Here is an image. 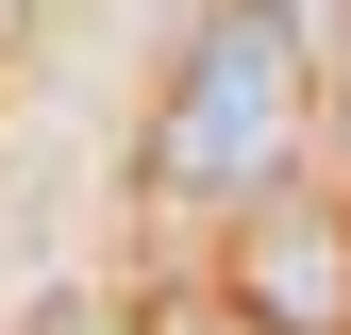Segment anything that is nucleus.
Segmentation results:
<instances>
[{
	"label": "nucleus",
	"instance_id": "f257e3e1",
	"mask_svg": "<svg viewBox=\"0 0 351 335\" xmlns=\"http://www.w3.org/2000/svg\"><path fill=\"white\" fill-rule=\"evenodd\" d=\"M301 117H318V34H301V0H217L184 34V67H167V101H151V201H184V218L285 201L301 185Z\"/></svg>",
	"mask_w": 351,
	"mask_h": 335
},
{
	"label": "nucleus",
	"instance_id": "20e7f679",
	"mask_svg": "<svg viewBox=\"0 0 351 335\" xmlns=\"http://www.w3.org/2000/svg\"><path fill=\"white\" fill-rule=\"evenodd\" d=\"M151 335H268V319H251L234 285H167V302H151Z\"/></svg>",
	"mask_w": 351,
	"mask_h": 335
},
{
	"label": "nucleus",
	"instance_id": "f03ea898",
	"mask_svg": "<svg viewBox=\"0 0 351 335\" xmlns=\"http://www.w3.org/2000/svg\"><path fill=\"white\" fill-rule=\"evenodd\" d=\"M234 302L268 335H351V201H318V185L251 201L234 218Z\"/></svg>",
	"mask_w": 351,
	"mask_h": 335
},
{
	"label": "nucleus",
	"instance_id": "7ed1b4c3",
	"mask_svg": "<svg viewBox=\"0 0 351 335\" xmlns=\"http://www.w3.org/2000/svg\"><path fill=\"white\" fill-rule=\"evenodd\" d=\"M17 335H151V302H117V285H51Z\"/></svg>",
	"mask_w": 351,
	"mask_h": 335
}]
</instances>
